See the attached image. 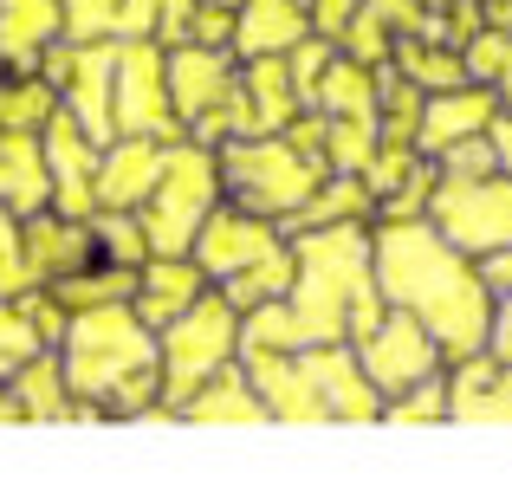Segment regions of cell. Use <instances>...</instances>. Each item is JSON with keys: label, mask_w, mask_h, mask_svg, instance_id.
Segmentation results:
<instances>
[{"label": "cell", "mask_w": 512, "mask_h": 486, "mask_svg": "<svg viewBox=\"0 0 512 486\" xmlns=\"http://www.w3.org/2000/svg\"><path fill=\"white\" fill-rule=\"evenodd\" d=\"M383 318L370 279V240L357 234V221L344 227H312L292 247V292L286 299L253 305L240 324V350H312L338 344V337H363Z\"/></svg>", "instance_id": "cell-1"}, {"label": "cell", "mask_w": 512, "mask_h": 486, "mask_svg": "<svg viewBox=\"0 0 512 486\" xmlns=\"http://www.w3.org/2000/svg\"><path fill=\"white\" fill-rule=\"evenodd\" d=\"M376 292L396 299L402 312H415L435 331L441 350L467 357L487 344V279L467 273V260L454 253V240L428 234L415 221H389L376 234Z\"/></svg>", "instance_id": "cell-2"}, {"label": "cell", "mask_w": 512, "mask_h": 486, "mask_svg": "<svg viewBox=\"0 0 512 486\" xmlns=\"http://www.w3.org/2000/svg\"><path fill=\"white\" fill-rule=\"evenodd\" d=\"M59 350H65V389H78L85 402H104L124 376L156 363V331L130 312V299H111L72 312Z\"/></svg>", "instance_id": "cell-3"}, {"label": "cell", "mask_w": 512, "mask_h": 486, "mask_svg": "<svg viewBox=\"0 0 512 486\" xmlns=\"http://www.w3.org/2000/svg\"><path fill=\"white\" fill-rule=\"evenodd\" d=\"M240 350V312L227 305V292H201L175 324H163V350H156V370H163V402H182L188 389H201L227 357Z\"/></svg>", "instance_id": "cell-4"}, {"label": "cell", "mask_w": 512, "mask_h": 486, "mask_svg": "<svg viewBox=\"0 0 512 486\" xmlns=\"http://www.w3.org/2000/svg\"><path fill=\"white\" fill-rule=\"evenodd\" d=\"M221 182L240 195L247 214H292L318 188V162L279 137H234L221 150Z\"/></svg>", "instance_id": "cell-5"}, {"label": "cell", "mask_w": 512, "mask_h": 486, "mask_svg": "<svg viewBox=\"0 0 512 486\" xmlns=\"http://www.w3.org/2000/svg\"><path fill=\"white\" fill-rule=\"evenodd\" d=\"M214 188H221V162L201 150H169L163 175L150 188V214H143V240L150 253H188L201 221L214 214Z\"/></svg>", "instance_id": "cell-6"}, {"label": "cell", "mask_w": 512, "mask_h": 486, "mask_svg": "<svg viewBox=\"0 0 512 486\" xmlns=\"http://www.w3.org/2000/svg\"><path fill=\"white\" fill-rule=\"evenodd\" d=\"M111 124L124 137H156L175 130V104H169V72L156 59L150 39L117 46V78H111Z\"/></svg>", "instance_id": "cell-7"}, {"label": "cell", "mask_w": 512, "mask_h": 486, "mask_svg": "<svg viewBox=\"0 0 512 486\" xmlns=\"http://www.w3.org/2000/svg\"><path fill=\"white\" fill-rule=\"evenodd\" d=\"M435 331H428L415 312H396V318H376L370 331L357 337V363L376 389H415V383H435Z\"/></svg>", "instance_id": "cell-8"}, {"label": "cell", "mask_w": 512, "mask_h": 486, "mask_svg": "<svg viewBox=\"0 0 512 486\" xmlns=\"http://www.w3.org/2000/svg\"><path fill=\"white\" fill-rule=\"evenodd\" d=\"M435 221H441V240H454V247L500 253L512 247V188L461 175V182H448L435 195Z\"/></svg>", "instance_id": "cell-9"}, {"label": "cell", "mask_w": 512, "mask_h": 486, "mask_svg": "<svg viewBox=\"0 0 512 486\" xmlns=\"http://www.w3.org/2000/svg\"><path fill=\"white\" fill-rule=\"evenodd\" d=\"M39 150H46V175H52V201L72 221H91L98 208V143L78 130L72 111H52L39 124Z\"/></svg>", "instance_id": "cell-10"}, {"label": "cell", "mask_w": 512, "mask_h": 486, "mask_svg": "<svg viewBox=\"0 0 512 486\" xmlns=\"http://www.w3.org/2000/svg\"><path fill=\"white\" fill-rule=\"evenodd\" d=\"M195 266L201 273H214V279H227V273H240V266H253V260H266V253H279V234L260 221V214H247V208H234V214H208L201 221V234H195Z\"/></svg>", "instance_id": "cell-11"}, {"label": "cell", "mask_w": 512, "mask_h": 486, "mask_svg": "<svg viewBox=\"0 0 512 486\" xmlns=\"http://www.w3.org/2000/svg\"><path fill=\"white\" fill-rule=\"evenodd\" d=\"M201 266L182 260V253H156L150 266H137V292H130V312H137L150 331H163V324H175L188 312V305L201 299Z\"/></svg>", "instance_id": "cell-12"}, {"label": "cell", "mask_w": 512, "mask_h": 486, "mask_svg": "<svg viewBox=\"0 0 512 486\" xmlns=\"http://www.w3.org/2000/svg\"><path fill=\"white\" fill-rule=\"evenodd\" d=\"M305 370H312V383H318L325 415H344V422L376 415V383L363 376V363L350 357L344 344H312V350H305Z\"/></svg>", "instance_id": "cell-13"}, {"label": "cell", "mask_w": 512, "mask_h": 486, "mask_svg": "<svg viewBox=\"0 0 512 486\" xmlns=\"http://www.w3.org/2000/svg\"><path fill=\"white\" fill-rule=\"evenodd\" d=\"M163 143L156 137H124L111 143V156H98V208H130V201H150L156 175H163Z\"/></svg>", "instance_id": "cell-14"}, {"label": "cell", "mask_w": 512, "mask_h": 486, "mask_svg": "<svg viewBox=\"0 0 512 486\" xmlns=\"http://www.w3.org/2000/svg\"><path fill=\"white\" fill-rule=\"evenodd\" d=\"M0 201L13 214H33L52 201V175H46V150L39 130H0Z\"/></svg>", "instance_id": "cell-15"}, {"label": "cell", "mask_w": 512, "mask_h": 486, "mask_svg": "<svg viewBox=\"0 0 512 486\" xmlns=\"http://www.w3.org/2000/svg\"><path fill=\"white\" fill-rule=\"evenodd\" d=\"M163 72H169L175 117H188V124H201V117L227 98V59H221V52H208V46H182Z\"/></svg>", "instance_id": "cell-16"}, {"label": "cell", "mask_w": 512, "mask_h": 486, "mask_svg": "<svg viewBox=\"0 0 512 486\" xmlns=\"http://www.w3.org/2000/svg\"><path fill=\"white\" fill-rule=\"evenodd\" d=\"M52 39H59V0H0V59L13 72H39Z\"/></svg>", "instance_id": "cell-17"}, {"label": "cell", "mask_w": 512, "mask_h": 486, "mask_svg": "<svg viewBox=\"0 0 512 486\" xmlns=\"http://www.w3.org/2000/svg\"><path fill=\"white\" fill-rule=\"evenodd\" d=\"M305 26H312L305 0H247V13L234 20V39H240V52L266 59V52L299 46V39H305Z\"/></svg>", "instance_id": "cell-18"}, {"label": "cell", "mask_w": 512, "mask_h": 486, "mask_svg": "<svg viewBox=\"0 0 512 486\" xmlns=\"http://www.w3.org/2000/svg\"><path fill=\"white\" fill-rule=\"evenodd\" d=\"M175 409H182V415H195V422H260V415H266V402H260V389H253L247 376L221 363V370H214L201 389H188V396L175 402Z\"/></svg>", "instance_id": "cell-19"}, {"label": "cell", "mask_w": 512, "mask_h": 486, "mask_svg": "<svg viewBox=\"0 0 512 486\" xmlns=\"http://www.w3.org/2000/svg\"><path fill=\"white\" fill-rule=\"evenodd\" d=\"M13 402H20L26 422H59V415H91V402H65V370L52 350H39V357H26L20 370H13Z\"/></svg>", "instance_id": "cell-20"}, {"label": "cell", "mask_w": 512, "mask_h": 486, "mask_svg": "<svg viewBox=\"0 0 512 486\" xmlns=\"http://www.w3.org/2000/svg\"><path fill=\"white\" fill-rule=\"evenodd\" d=\"M493 117V98H480V91H441L435 104H428L422 117H415V143L422 150H448V143H461L467 130H480Z\"/></svg>", "instance_id": "cell-21"}, {"label": "cell", "mask_w": 512, "mask_h": 486, "mask_svg": "<svg viewBox=\"0 0 512 486\" xmlns=\"http://www.w3.org/2000/svg\"><path fill=\"white\" fill-rule=\"evenodd\" d=\"M247 111H253V137L292 124V104H299V85H292V65H279V52H266L260 65L247 72Z\"/></svg>", "instance_id": "cell-22"}, {"label": "cell", "mask_w": 512, "mask_h": 486, "mask_svg": "<svg viewBox=\"0 0 512 486\" xmlns=\"http://www.w3.org/2000/svg\"><path fill=\"white\" fill-rule=\"evenodd\" d=\"M370 188L357 182V175H338L331 188H312V195L292 208V234H312V227H344V221H357V214H370Z\"/></svg>", "instance_id": "cell-23"}, {"label": "cell", "mask_w": 512, "mask_h": 486, "mask_svg": "<svg viewBox=\"0 0 512 486\" xmlns=\"http://www.w3.org/2000/svg\"><path fill=\"white\" fill-rule=\"evenodd\" d=\"M318 104H325L331 117H376V85H370V65H318L312 85Z\"/></svg>", "instance_id": "cell-24"}, {"label": "cell", "mask_w": 512, "mask_h": 486, "mask_svg": "<svg viewBox=\"0 0 512 486\" xmlns=\"http://www.w3.org/2000/svg\"><path fill=\"white\" fill-rule=\"evenodd\" d=\"M221 292H227V305H234V312H253V305H266V299H286V292H292V253L279 247V253H266V260L227 273Z\"/></svg>", "instance_id": "cell-25"}, {"label": "cell", "mask_w": 512, "mask_h": 486, "mask_svg": "<svg viewBox=\"0 0 512 486\" xmlns=\"http://www.w3.org/2000/svg\"><path fill=\"white\" fill-rule=\"evenodd\" d=\"M52 111H59V91H52L39 72L0 78V130H39Z\"/></svg>", "instance_id": "cell-26"}, {"label": "cell", "mask_w": 512, "mask_h": 486, "mask_svg": "<svg viewBox=\"0 0 512 486\" xmlns=\"http://www.w3.org/2000/svg\"><path fill=\"white\" fill-rule=\"evenodd\" d=\"M396 65H402V78H409V85H428V91H454L467 78V65L454 59V52H435V46H422V39H402V46H396Z\"/></svg>", "instance_id": "cell-27"}, {"label": "cell", "mask_w": 512, "mask_h": 486, "mask_svg": "<svg viewBox=\"0 0 512 486\" xmlns=\"http://www.w3.org/2000/svg\"><path fill=\"white\" fill-rule=\"evenodd\" d=\"M117 7H124V0H59V39H72V46H85V39H111Z\"/></svg>", "instance_id": "cell-28"}, {"label": "cell", "mask_w": 512, "mask_h": 486, "mask_svg": "<svg viewBox=\"0 0 512 486\" xmlns=\"http://www.w3.org/2000/svg\"><path fill=\"white\" fill-rule=\"evenodd\" d=\"M39 331H33V318L20 312V299H0V376H13L26 357H39Z\"/></svg>", "instance_id": "cell-29"}, {"label": "cell", "mask_w": 512, "mask_h": 486, "mask_svg": "<svg viewBox=\"0 0 512 486\" xmlns=\"http://www.w3.org/2000/svg\"><path fill=\"white\" fill-rule=\"evenodd\" d=\"M487 286L500 292V312H493L487 324H493V350H500V357H512V253L500 247V260L487 266Z\"/></svg>", "instance_id": "cell-30"}, {"label": "cell", "mask_w": 512, "mask_h": 486, "mask_svg": "<svg viewBox=\"0 0 512 486\" xmlns=\"http://www.w3.org/2000/svg\"><path fill=\"white\" fill-rule=\"evenodd\" d=\"M363 7H370L383 26H409V33H422V13H415L409 0H363Z\"/></svg>", "instance_id": "cell-31"}, {"label": "cell", "mask_w": 512, "mask_h": 486, "mask_svg": "<svg viewBox=\"0 0 512 486\" xmlns=\"http://www.w3.org/2000/svg\"><path fill=\"white\" fill-rule=\"evenodd\" d=\"M441 409H448V402H441L435 389H422V383H415V396H402L389 415H396V422H415V415H441Z\"/></svg>", "instance_id": "cell-32"}, {"label": "cell", "mask_w": 512, "mask_h": 486, "mask_svg": "<svg viewBox=\"0 0 512 486\" xmlns=\"http://www.w3.org/2000/svg\"><path fill=\"white\" fill-rule=\"evenodd\" d=\"M350 13H357V0H318V26H325L331 39H338L344 26H350Z\"/></svg>", "instance_id": "cell-33"}, {"label": "cell", "mask_w": 512, "mask_h": 486, "mask_svg": "<svg viewBox=\"0 0 512 486\" xmlns=\"http://www.w3.org/2000/svg\"><path fill=\"white\" fill-rule=\"evenodd\" d=\"M0 422H20V402H13V389H7V376H0Z\"/></svg>", "instance_id": "cell-34"}, {"label": "cell", "mask_w": 512, "mask_h": 486, "mask_svg": "<svg viewBox=\"0 0 512 486\" xmlns=\"http://www.w3.org/2000/svg\"><path fill=\"white\" fill-rule=\"evenodd\" d=\"M493 143H500V162L512 169V124H493Z\"/></svg>", "instance_id": "cell-35"}, {"label": "cell", "mask_w": 512, "mask_h": 486, "mask_svg": "<svg viewBox=\"0 0 512 486\" xmlns=\"http://www.w3.org/2000/svg\"><path fill=\"white\" fill-rule=\"evenodd\" d=\"M500 26H506V33H512V0H500Z\"/></svg>", "instance_id": "cell-36"}, {"label": "cell", "mask_w": 512, "mask_h": 486, "mask_svg": "<svg viewBox=\"0 0 512 486\" xmlns=\"http://www.w3.org/2000/svg\"><path fill=\"white\" fill-rule=\"evenodd\" d=\"M214 7H227V0H214Z\"/></svg>", "instance_id": "cell-37"}]
</instances>
